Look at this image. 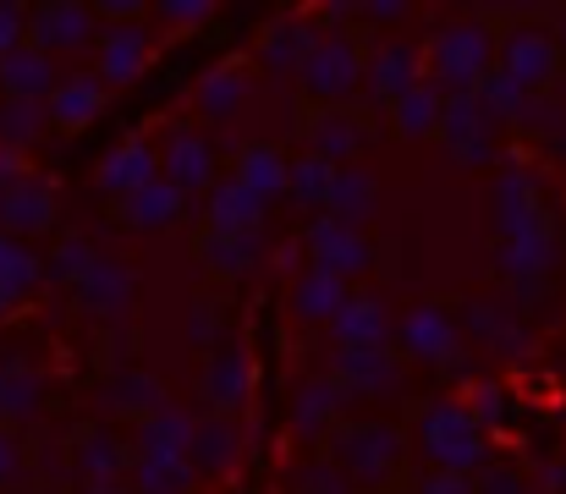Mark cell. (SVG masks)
<instances>
[{
    "label": "cell",
    "instance_id": "26",
    "mask_svg": "<svg viewBox=\"0 0 566 494\" xmlns=\"http://www.w3.org/2000/svg\"><path fill=\"white\" fill-rule=\"evenodd\" d=\"M375 209H379V176L364 170V165H342L336 181H331L325 214L342 220V225H353V231H364V220H375Z\"/></svg>",
    "mask_w": 566,
    "mask_h": 494
},
{
    "label": "cell",
    "instance_id": "48",
    "mask_svg": "<svg viewBox=\"0 0 566 494\" xmlns=\"http://www.w3.org/2000/svg\"><path fill=\"white\" fill-rule=\"evenodd\" d=\"M188 340L192 346H203V351L220 346V308H214L209 297H198V303L188 308Z\"/></svg>",
    "mask_w": 566,
    "mask_h": 494
},
{
    "label": "cell",
    "instance_id": "42",
    "mask_svg": "<svg viewBox=\"0 0 566 494\" xmlns=\"http://www.w3.org/2000/svg\"><path fill=\"white\" fill-rule=\"evenodd\" d=\"M336 170H342V165L319 160V155H303V160H292V170H286V192L297 198V209H325Z\"/></svg>",
    "mask_w": 566,
    "mask_h": 494
},
{
    "label": "cell",
    "instance_id": "53",
    "mask_svg": "<svg viewBox=\"0 0 566 494\" xmlns=\"http://www.w3.org/2000/svg\"><path fill=\"white\" fill-rule=\"evenodd\" d=\"M22 473V445L11 440V429H0V484H11Z\"/></svg>",
    "mask_w": 566,
    "mask_h": 494
},
{
    "label": "cell",
    "instance_id": "33",
    "mask_svg": "<svg viewBox=\"0 0 566 494\" xmlns=\"http://www.w3.org/2000/svg\"><path fill=\"white\" fill-rule=\"evenodd\" d=\"M248 66L242 61H220L214 72H203L198 77V111L209 116V122H231L237 111H242V99H248Z\"/></svg>",
    "mask_w": 566,
    "mask_h": 494
},
{
    "label": "cell",
    "instance_id": "37",
    "mask_svg": "<svg viewBox=\"0 0 566 494\" xmlns=\"http://www.w3.org/2000/svg\"><path fill=\"white\" fill-rule=\"evenodd\" d=\"M286 170H292V160H286L275 144H248V149L237 155V181H242L248 192H259L264 203L286 192Z\"/></svg>",
    "mask_w": 566,
    "mask_h": 494
},
{
    "label": "cell",
    "instance_id": "62",
    "mask_svg": "<svg viewBox=\"0 0 566 494\" xmlns=\"http://www.w3.org/2000/svg\"><path fill=\"white\" fill-rule=\"evenodd\" d=\"M11 308H17V303H11V297H6V292H0V319H6V314H11Z\"/></svg>",
    "mask_w": 566,
    "mask_h": 494
},
{
    "label": "cell",
    "instance_id": "6",
    "mask_svg": "<svg viewBox=\"0 0 566 494\" xmlns=\"http://www.w3.org/2000/svg\"><path fill=\"white\" fill-rule=\"evenodd\" d=\"M434 138L446 144L451 165H462V170H479V165L495 160V122L484 116V105L473 94H446Z\"/></svg>",
    "mask_w": 566,
    "mask_h": 494
},
{
    "label": "cell",
    "instance_id": "63",
    "mask_svg": "<svg viewBox=\"0 0 566 494\" xmlns=\"http://www.w3.org/2000/svg\"><path fill=\"white\" fill-rule=\"evenodd\" d=\"M33 494H50V490H33Z\"/></svg>",
    "mask_w": 566,
    "mask_h": 494
},
{
    "label": "cell",
    "instance_id": "49",
    "mask_svg": "<svg viewBox=\"0 0 566 494\" xmlns=\"http://www.w3.org/2000/svg\"><path fill=\"white\" fill-rule=\"evenodd\" d=\"M473 494H528V479H523L517 467L490 462V467H479V473H473Z\"/></svg>",
    "mask_w": 566,
    "mask_h": 494
},
{
    "label": "cell",
    "instance_id": "1",
    "mask_svg": "<svg viewBox=\"0 0 566 494\" xmlns=\"http://www.w3.org/2000/svg\"><path fill=\"white\" fill-rule=\"evenodd\" d=\"M495 28L484 17H462V22H440L429 33V55L423 72L440 94H473L490 72H495Z\"/></svg>",
    "mask_w": 566,
    "mask_h": 494
},
{
    "label": "cell",
    "instance_id": "36",
    "mask_svg": "<svg viewBox=\"0 0 566 494\" xmlns=\"http://www.w3.org/2000/svg\"><path fill=\"white\" fill-rule=\"evenodd\" d=\"M182 203H188V198H182L171 181H160V176H155L144 192H133V198L122 203V220H127V225H138V231H166V225H177V220H182Z\"/></svg>",
    "mask_w": 566,
    "mask_h": 494
},
{
    "label": "cell",
    "instance_id": "20",
    "mask_svg": "<svg viewBox=\"0 0 566 494\" xmlns=\"http://www.w3.org/2000/svg\"><path fill=\"white\" fill-rule=\"evenodd\" d=\"M342 412H347V390L319 374L308 385H297V401H292V434L297 440H331L342 429Z\"/></svg>",
    "mask_w": 566,
    "mask_h": 494
},
{
    "label": "cell",
    "instance_id": "15",
    "mask_svg": "<svg viewBox=\"0 0 566 494\" xmlns=\"http://www.w3.org/2000/svg\"><path fill=\"white\" fill-rule=\"evenodd\" d=\"M364 83L379 105H396L401 94H412L423 83V50L407 44V39H390L379 44L375 55H364Z\"/></svg>",
    "mask_w": 566,
    "mask_h": 494
},
{
    "label": "cell",
    "instance_id": "47",
    "mask_svg": "<svg viewBox=\"0 0 566 494\" xmlns=\"http://www.w3.org/2000/svg\"><path fill=\"white\" fill-rule=\"evenodd\" d=\"M292 490L297 494H353V484L342 479V467H336L331 456H314V462H303V467H297Z\"/></svg>",
    "mask_w": 566,
    "mask_h": 494
},
{
    "label": "cell",
    "instance_id": "24",
    "mask_svg": "<svg viewBox=\"0 0 566 494\" xmlns=\"http://www.w3.org/2000/svg\"><path fill=\"white\" fill-rule=\"evenodd\" d=\"M264 198L259 192H248L237 176H226V181H214L209 187V198H203V231H220V237H231V231H259L264 225Z\"/></svg>",
    "mask_w": 566,
    "mask_h": 494
},
{
    "label": "cell",
    "instance_id": "16",
    "mask_svg": "<svg viewBox=\"0 0 566 494\" xmlns=\"http://www.w3.org/2000/svg\"><path fill=\"white\" fill-rule=\"evenodd\" d=\"M325 33H319V17H275L270 28H264V39H259V66L264 72H275V77H286V72H303V61L314 55V44H319Z\"/></svg>",
    "mask_w": 566,
    "mask_h": 494
},
{
    "label": "cell",
    "instance_id": "41",
    "mask_svg": "<svg viewBox=\"0 0 566 494\" xmlns=\"http://www.w3.org/2000/svg\"><path fill=\"white\" fill-rule=\"evenodd\" d=\"M39 281H44V264L33 259V248H22L17 237L0 231V292H6L11 303H22Z\"/></svg>",
    "mask_w": 566,
    "mask_h": 494
},
{
    "label": "cell",
    "instance_id": "12",
    "mask_svg": "<svg viewBox=\"0 0 566 494\" xmlns=\"http://www.w3.org/2000/svg\"><path fill=\"white\" fill-rule=\"evenodd\" d=\"M160 155V181H171L182 198L188 192H209L214 187V144L192 127H171L166 144L155 149Z\"/></svg>",
    "mask_w": 566,
    "mask_h": 494
},
{
    "label": "cell",
    "instance_id": "45",
    "mask_svg": "<svg viewBox=\"0 0 566 494\" xmlns=\"http://www.w3.org/2000/svg\"><path fill=\"white\" fill-rule=\"evenodd\" d=\"M462 407L473 412L479 434H490V429H501V418H506V385H495V379H468Z\"/></svg>",
    "mask_w": 566,
    "mask_h": 494
},
{
    "label": "cell",
    "instance_id": "54",
    "mask_svg": "<svg viewBox=\"0 0 566 494\" xmlns=\"http://www.w3.org/2000/svg\"><path fill=\"white\" fill-rule=\"evenodd\" d=\"M303 259H308V248H297V242H281V248H275V270L292 275V281L303 275Z\"/></svg>",
    "mask_w": 566,
    "mask_h": 494
},
{
    "label": "cell",
    "instance_id": "39",
    "mask_svg": "<svg viewBox=\"0 0 566 494\" xmlns=\"http://www.w3.org/2000/svg\"><path fill=\"white\" fill-rule=\"evenodd\" d=\"M44 401V379L22 362H0V423H22L33 418Z\"/></svg>",
    "mask_w": 566,
    "mask_h": 494
},
{
    "label": "cell",
    "instance_id": "46",
    "mask_svg": "<svg viewBox=\"0 0 566 494\" xmlns=\"http://www.w3.org/2000/svg\"><path fill=\"white\" fill-rule=\"evenodd\" d=\"M99 253H94V242L88 237H66L61 248H55V259H50V281H61V286H77L83 275H88V264H94Z\"/></svg>",
    "mask_w": 566,
    "mask_h": 494
},
{
    "label": "cell",
    "instance_id": "51",
    "mask_svg": "<svg viewBox=\"0 0 566 494\" xmlns=\"http://www.w3.org/2000/svg\"><path fill=\"white\" fill-rule=\"evenodd\" d=\"M17 44H28V11L22 6H0V55H11Z\"/></svg>",
    "mask_w": 566,
    "mask_h": 494
},
{
    "label": "cell",
    "instance_id": "4",
    "mask_svg": "<svg viewBox=\"0 0 566 494\" xmlns=\"http://www.w3.org/2000/svg\"><path fill=\"white\" fill-rule=\"evenodd\" d=\"M495 72L512 77L523 94H551V88L566 77L556 33H551V28H534V22L506 28V33L495 39Z\"/></svg>",
    "mask_w": 566,
    "mask_h": 494
},
{
    "label": "cell",
    "instance_id": "14",
    "mask_svg": "<svg viewBox=\"0 0 566 494\" xmlns=\"http://www.w3.org/2000/svg\"><path fill=\"white\" fill-rule=\"evenodd\" d=\"M198 396H203V407H209L214 418L237 412V407L253 396V357H248L242 346H220V351H209L203 379H198Z\"/></svg>",
    "mask_w": 566,
    "mask_h": 494
},
{
    "label": "cell",
    "instance_id": "25",
    "mask_svg": "<svg viewBox=\"0 0 566 494\" xmlns=\"http://www.w3.org/2000/svg\"><path fill=\"white\" fill-rule=\"evenodd\" d=\"M160 176V155H155V144L149 138H127V144H116L105 165H99V192H111V198H133V192H144L149 181Z\"/></svg>",
    "mask_w": 566,
    "mask_h": 494
},
{
    "label": "cell",
    "instance_id": "3",
    "mask_svg": "<svg viewBox=\"0 0 566 494\" xmlns=\"http://www.w3.org/2000/svg\"><path fill=\"white\" fill-rule=\"evenodd\" d=\"M331 462L353 490H385L407 462V440L396 423H342L331 434Z\"/></svg>",
    "mask_w": 566,
    "mask_h": 494
},
{
    "label": "cell",
    "instance_id": "58",
    "mask_svg": "<svg viewBox=\"0 0 566 494\" xmlns=\"http://www.w3.org/2000/svg\"><path fill=\"white\" fill-rule=\"evenodd\" d=\"M17 176H22V160H17L11 149H0V192H6V187H11Z\"/></svg>",
    "mask_w": 566,
    "mask_h": 494
},
{
    "label": "cell",
    "instance_id": "30",
    "mask_svg": "<svg viewBox=\"0 0 566 494\" xmlns=\"http://www.w3.org/2000/svg\"><path fill=\"white\" fill-rule=\"evenodd\" d=\"M292 314L303 319V325H331L336 314H342V303H347V281H336L331 270H303L297 281H292Z\"/></svg>",
    "mask_w": 566,
    "mask_h": 494
},
{
    "label": "cell",
    "instance_id": "50",
    "mask_svg": "<svg viewBox=\"0 0 566 494\" xmlns=\"http://www.w3.org/2000/svg\"><path fill=\"white\" fill-rule=\"evenodd\" d=\"M155 17H160V22H171V28H192V22H209V17H214V6H209V0H160V6H155Z\"/></svg>",
    "mask_w": 566,
    "mask_h": 494
},
{
    "label": "cell",
    "instance_id": "61",
    "mask_svg": "<svg viewBox=\"0 0 566 494\" xmlns=\"http://www.w3.org/2000/svg\"><path fill=\"white\" fill-rule=\"evenodd\" d=\"M556 149H562V160H566V122L556 127Z\"/></svg>",
    "mask_w": 566,
    "mask_h": 494
},
{
    "label": "cell",
    "instance_id": "57",
    "mask_svg": "<svg viewBox=\"0 0 566 494\" xmlns=\"http://www.w3.org/2000/svg\"><path fill=\"white\" fill-rule=\"evenodd\" d=\"M94 17H127V22H138V0H105Z\"/></svg>",
    "mask_w": 566,
    "mask_h": 494
},
{
    "label": "cell",
    "instance_id": "56",
    "mask_svg": "<svg viewBox=\"0 0 566 494\" xmlns=\"http://www.w3.org/2000/svg\"><path fill=\"white\" fill-rule=\"evenodd\" d=\"M539 490L566 494V462H551V467H539Z\"/></svg>",
    "mask_w": 566,
    "mask_h": 494
},
{
    "label": "cell",
    "instance_id": "5",
    "mask_svg": "<svg viewBox=\"0 0 566 494\" xmlns=\"http://www.w3.org/2000/svg\"><path fill=\"white\" fill-rule=\"evenodd\" d=\"M297 83H303L308 99L342 111V105L364 88V50H358V39H353V33H325V39L314 44V55L303 61Z\"/></svg>",
    "mask_w": 566,
    "mask_h": 494
},
{
    "label": "cell",
    "instance_id": "10",
    "mask_svg": "<svg viewBox=\"0 0 566 494\" xmlns=\"http://www.w3.org/2000/svg\"><path fill=\"white\" fill-rule=\"evenodd\" d=\"M556 259H562V248H556V225H551V214H545L539 225H528V231L495 242V270H501L506 286L545 281V275L556 270Z\"/></svg>",
    "mask_w": 566,
    "mask_h": 494
},
{
    "label": "cell",
    "instance_id": "29",
    "mask_svg": "<svg viewBox=\"0 0 566 494\" xmlns=\"http://www.w3.org/2000/svg\"><path fill=\"white\" fill-rule=\"evenodd\" d=\"M264 248H270V237H264V225L259 231H231V237H220V231H203V242H198V259H203V270L209 275H248L259 259H264Z\"/></svg>",
    "mask_w": 566,
    "mask_h": 494
},
{
    "label": "cell",
    "instance_id": "34",
    "mask_svg": "<svg viewBox=\"0 0 566 494\" xmlns=\"http://www.w3.org/2000/svg\"><path fill=\"white\" fill-rule=\"evenodd\" d=\"M122 467H127V456H122V440H116L111 429H88V434L77 440V451H72V473L83 479V490H94V484H122Z\"/></svg>",
    "mask_w": 566,
    "mask_h": 494
},
{
    "label": "cell",
    "instance_id": "32",
    "mask_svg": "<svg viewBox=\"0 0 566 494\" xmlns=\"http://www.w3.org/2000/svg\"><path fill=\"white\" fill-rule=\"evenodd\" d=\"M166 407V385H160V374H149V368H122L111 385H105V412H122V418H149V412H160Z\"/></svg>",
    "mask_w": 566,
    "mask_h": 494
},
{
    "label": "cell",
    "instance_id": "31",
    "mask_svg": "<svg viewBox=\"0 0 566 494\" xmlns=\"http://www.w3.org/2000/svg\"><path fill=\"white\" fill-rule=\"evenodd\" d=\"M192 418L188 407H177V401H166L160 412H149L144 423H138V456H188L192 445Z\"/></svg>",
    "mask_w": 566,
    "mask_h": 494
},
{
    "label": "cell",
    "instance_id": "13",
    "mask_svg": "<svg viewBox=\"0 0 566 494\" xmlns=\"http://www.w3.org/2000/svg\"><path fill=\"white\" fill-rule=\"evenodd\" d=\"M55 225V187L44 181V176H17L6 192H0V231L6 237H39V231H50Z\"/></svg>",
    "mask_w": 566,
    "mask_h": 494
},
{
    "label": "cell",
    "instance_id": "60",
    "mask_svg": "<svg viewBox=\"0 0 566 494\" xmlns=\"http://www.w3.org/2000/svg\"><path fill=\"white\" fill-rule=\"evenodd\" d=\"M556 50H562V66H566V11H562V22H556Z\"/></svg>",
    "mask_w": 566,
    "mask_h": 494
},
{
    "label": "cell",
    "instance_id": "23",
    "mask_svg": "<svg viewBox=\"0 0 566 494\" xmlns=\"http://www.w3.org/2000/svg\"><path fill=\"white\" fill-rule=\"evenodd\" d=\"M149 55H155V33L144 28V22H127V28H111L105 39H99V83H138L144 77V66H149Z\"/></svg>",
    "mask_w": 566,
    "mask_h": 494
},
{
    "label": "cell",
    "instance_id": "27",
    "mask_svg": "<svg viewBox=\"0 0 566 494\" xmlns=\"http://www.w3.org/2000/svg\"><path fill=\"white\" fill-rule=\"evenodd\" d=\"M55 61L50 55H39L33 44H17L11 55H0V88H6V99H33V105H44L50 94H55Z\"/></svg>",
    "mask_w": 566,
    "mask_h": 494
},
{
    "label": "cell",
    "instance_id": "7",
    "mask_svg": "<svg viewBox=\"0 0 566 494\" xmlns=\"http://www.w3.org/2000/svg\"><path fill=\"white\" fill-rule=\"evenodd\" d=\"M303 248H308L314 270H331L336 281H353V275L375 270V248H369V237L353 231V225H342V220H331V214H314V220H308Z\"/></svg>",
    "mask_w": 566,
    "mask_h": 494
},
{
    "label": "cell",
    "instance_id": "28",
    "mask_svg": "<svg viewBox=\"0 0 566 494\" xmlns=\"http://www.w3.org/2000/svg\"><path fill=\"white\" fill-rule=\"evenodd\" d=\"M99 111H105V83H99L94 72L61 77V83H55V94L44 99V116H50L55 127H66V133L88 127V122H94Z\"/></svg>",
    "mask_w": 566,
    "mask_h": 494
},
{
    "label": "cell",
    "instance_id": "18",
    "mask_svg": "<svg viewBox=\"0 0 566 494\" xmlns=\"http://www.w3.org/2000/svg\"><path fill=\"white\" fill-rule=\"evenodd\" d=\"M133 292H138V275H133V264H122V259H94L88 264V275L77 281V303H83V314H94V319H122L127 308H133Z\"/></svg>",
    "mask_w": 566,
    "mask_h": 494
},
{
    "label": "cell",
    "instance_id": "8",
    "mask_svg": "<svg viewBox=\"0 0 566 494\" xmlns=\"http://www.w3.org/2000/svg\"><path fill=\"white\" fill-rule=\"evenodd\" d=\"M396 340H401V351H407V357L434 362V368H446V362H457V357H462V329H457V319H451L446 308H434V303L407 308V314H401V325H396Z\"/></svg>",
    "mask_w": 566,
    "mask_h": 494
},
{
    "label": "cell",
    "instance_id": "21",
    "mask_svg": "<svg viewBox=\"0 0 566 494\" xmlns=\"http://www.w3.org/2000/svg\"><path fill=\"white\" fill-rule=\"evenodd\" d=\"M331 335H336V351H375V346H385L396 335V325H390V308L379 297L347 292L342 314L331 319Z\"/></svg>",
    "mask_w": 566,
    "mask_h": 494
},
{
    "label": "cell",
    "instance_id": "43",
    "mask_svg": "<svg viewBox=\"0 0 566 494\" xmlns=\"http://www.w3.org/2000/svg\"><path fill=\"white\" fill-rule=\"evenodd\" d=\"M44 127H50L44 105H33V99H6V105H0V149L22 155L28 144H39Z\"/></svg>",
    "mask_w": 566,
    "mask_h": 494
},
{
    "label": "cell",
    "instance_id": "17",
    "mask_svg": "<svg viewBox=\"0 0 566 494\" xmlns=\"http://www.w3.org/2000/svg\"><path fill=\"white\" fill-rule=\"evenodd\" d=\"M495 231L501 237H517V231H528V225H539L545 220V192H539V176L528 170V165H506L501 176H495Z\"/></svg>",
    "mask_w": 566,
    "mask_h": 494
},
{
    "label": "cell",
    "instance_id": "55",
    "mask_svg": "<svg viewBox=\"0 0 566 494\" xmlns=\"http://www.w3.org/2000/svg\"><path fill=\"white\" fill-rule=\"evenodd\" d=\"M358 17H369V22H401L407 6L401 0H369V6H358Z\"/></svg>",
    "mask_w": 566,
    "mask_h": 494
},
{
    "label": "cell",
    "instance_id": "19",
    "mask_svg": "<svg viewBox=\"0 0 566 494\" xmlns=\"http://www.w3.org/2000/svg\"><path fill=\"white\" fill-rule=\"evenodd\" d=\"M331 379H336L347 396H396V390H401V357H396L390 346H375V351H336Z\"/></svg>",
    "mask_w": 566,
    "mask_h": 494
},
{
    "label": "cell",
    "instance_id": "2",
    "mask_svg": "<svg viewBox=\"0 0 566 494\" xmlns=\"http://www.w3.org/2000/svg\"><path fill=\"white\" fill-rule=\"evenodd\" d=\"M418 445H423V456L440 467V473H479V467H490L495 456H490V440L479 434V423H473V412L462 407V396H440V401H429L423 412H418Z\"/></svg>",
    "mask_w": 566,
    "mask_h": 494
},
{
    "label": "cell",
    "instance_id": "22",
    "mask_svg": "<svg viewBox=\"0 0 566 494\" xmlns=\"http://www.w3.org/2000/svg\"><path fill=\"white\" fill-rule=\"evenodd\" d=\"M242 462V434L231 418H203L192 423V445H188V467L198 479H231Z\"/></svg>",
    "mask_w": 566,
    "mask_h": 494
},
{
    "label": "cell",
    "instance_id": "59",
    "mask_svg": "<svg viewBox=\"0 0 566 494\" xmlns=\"http://www.w3.org/2000/svg\"><path fill=\"white\" fill-rule=\"evenodd\" d=\"M83 494H133L127 484H94V490H83Z\"/></svg>",
    "mask_w": 566,
    "mask_h": 494
},
{
    "label": "cell",
    "instance_id": "9",
    "mask_svg": "<svg viewBox=\"0 0 566 494\" xmlns=\"http://www.w3.org/2000/svg\"><path fill=\"white\" fill-rule=\"evenodd\" d=\"M457 329H468L479 346H490L495 357H534V329L517 319V308L512 303H495V297H479V303H468L462 308V325ZM462 335V340H468Z\"/></svg>",
    "mask_w": 566,
    "mask_h": 494
},
{
    "label": "cell",
    "instance_id": "35",
    "mask_svg": "<svg viewBox=\"0 0 566 494\" xmlns=\"http://www.w3.org/2000/svg\"><path fill=\"white\" fill-rule=\"evenodd\" d=\"M358 149H364L358 116H347V111H319V116L308 122V155L342 165V160H358Z\"/></svg>",
    "mask_w": 566,
    "mask_h": 494
},
{
    "label": "cell",
    "instance_id": "38",
    "mask_svg": "<svg viewBox=\"0 0 566 494\" xmlns=\"http://www.w3.org/2000/svg\"><path fill=\"white\" fill-rule=\"evenodd\" d=\"M440 111H446V94L423 77L412 94H401V99L390 105V127H396L401 138H429V133L440 127Z\"/></svg>",
    "mask_w": 566,
    "mask_h": 494
},
{
    "label": "cell",
    "instance_id": "40",
    "mask_svg": "<svg viewBox=\"0 0 566 494\" xmlns=\"http://www.w3.org/2000/svg\"><path fill=\"white\" fill-rule=\"evenodd\" d=\"M198 473L188 456H138L133 462V494H192Z\"/></svg>",
    "mask_w": 566,
    "mask_h": 494
},
{
    "label": "cell",
    "instance_id": "52",
    "mask_svg": "<svg viewBox=\"0 0 566 494\" xmlns=\"http://www.w3.org/2000/svg\"><path fill=\"white\" fill-rule=\"evenodd\" d=\"M418 494H473V479H468V473H440V467H429V473L418 479Z\"/></svg>",
    "mask_w": 566,
    "mask_h": 494
},
{
    "label": "cell",
    "instance_id": "11",
    "mask_svg": "<svg viewBox=\"0 0 566 494\" xmlns=\"http://www.w3.org/2000/svg\"><path fill=\"white\" fill-rule=\"evenodd\" d=\"M94 6H77V0H50V6H33L28 17V44L39 55H61V50H83L94 44Z\"/></svg>",
    "mask_w": 566,
    "mask_h": 494
},
{
    "label": "cell",
    "instance_id": "44",
    "mask_svg": "<svg viewBox=\"0 0 566 494\" xmlns=\"http://www.w3.org/2000/svg\"><path fill=\"white\" fill-rule=\"evenodd\" d=\"M473 99L484 105V116H490L495 127H501V122H506V127H517V122H523V111H528V94H523L512 77H501V72H490V77L473 88Z\"/></svg>",
    "mask_w": 566,
    "mask_h": 494
}]
</instances>
